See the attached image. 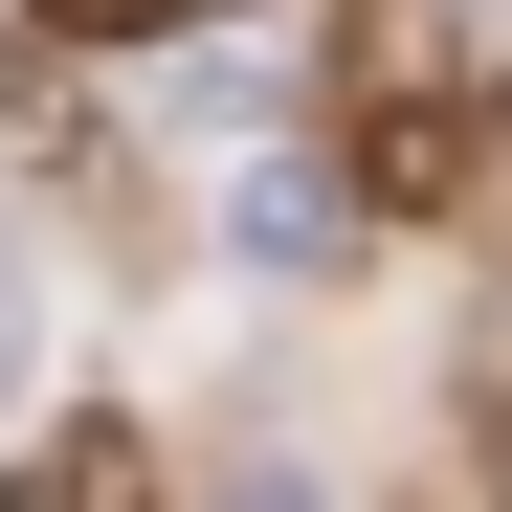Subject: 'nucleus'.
Listing matches in <instances>:
<instances>
[{
    "mask_svg": "<svg viewBox=\"0 0 512 512\" xmlns=\"http://www.w3.org/2000/svg\"><path fill=\"white\" fill-rule=\"evenodd\" d=\"M223 245L245 268H334V245H357V179H334V156H268V179L223 201Z\"/></svg>",
    "mask_w": 512,
    "mask_h": 512,
    "instance_id": "nucleus-2",
    "label": "nucleus"
},
{
    "mask_svg": "<svg viewBox=\"0 0 512 512\" xmlns=\"http://www.w3.org/2000/svg\"><path fill=\"white\" fill-rule=\"evenodd\" d=\"M468 468H490V490H512V312H490V334H468Z\"/></svg>",
    "mask_w": 512,
    "mask_h": 512,
    "instance_id": "nucleus-3",
    "label": "nucleus"
},
{
    "mask_svg": "<svg viewBox=\"0 0 512 512\" xmlns=\"http://www.w3.org/2000/svg\"><path fill=\"white\" fill-rule=\"evenodd\" d=\"M45 379V245H0V401Z\"/></svg>",
    "mask_w": 512,
    "mask_h": 512,
    "instance_id": "nucleus-4",
    "label": "nucleus"
},
{
    "mask_svg": "<svg viewBox=\"0 0 512 512\" xmlns=\"http://www.w3.org/2000/svg\"><path fill=\"white\" fill-rule=\"evenodd\" d=\"M23 23H179V0H23Z\"/></svg>",
    "mask_w": 512,
    "mask_h": 512,
    "instance_id": "nucleus-5",
    "label": "nucleus"
},
{
    "mask_svg": "<svg viewBox=\"0 0 512 512\" xmlns=\"http://www.w3.org/2000/svg\"><path fill=\"white\" fill-rule=\"evenodd\" d=\"M334 179H357V201H446V179H468V90L379 67V90H357V156H334Z\"/></svg>",
    "mask_w": 512,
    "mask_h": 512,
    "instance_id": "nucleus-1",
    "label": "nucleus"
}]
</instances>
